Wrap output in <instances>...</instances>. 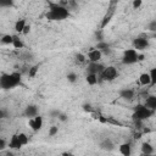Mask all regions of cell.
<instances>
[{"label":"cell","mask_w":156,"mask_h":156,"mask_svg":"<svg viewBox=\"0 0 156 156\" xmlns=\"http://www.w3.org/2000/svg\"><path fill=\"white\" fill-rule=\"evenodd\" d=\"M49 21H62L69 17L68 7L61 6L58 2H49V11L45 15Z\"/></svg>","instance_id":"6da1fadb"},{"label":"cell","mask_w":156,"mask_h":156,"mask_svg":"<svg viewBox=\"0 0 156 156\" xmlns=\"http://www.w3.org/2000/svg\"><path fill=\"white\" fill-rule=\"evenodd\" d=\"M21 84V73L12 72V73H2L0 76V88L9 90Z\"/></svg>","instance_id":"7a4b0ae2"},{"label":"cell","mask_w":156,"mask_h":156,"mask_svg":"<svg viewBox=\"0 0 156 156\" xmlns=\"http://www.w3.org/2000/svg\"><path fill=\"white\" fill-rule=\"evenodd\" d=\"M154 115H155V111L149 110V108L145 107L143 104H138V105L134 107V110H133L132 117H133L134 121H141V122H143V121H145V119L152 117Z\"/></svg>","instance_id":"3957f363"},{"label":"cell","mask_w":156,"mask_h":156,"mask_svg":"<svg viewBox=\"0 0 156 156\" xmlns=\"http://www.w3.org/2000/svg\"><path fill=\"white\" fill-rule=\"evenodd\" d=\"M99 77V82L100 80H105V82H112L118 77V71L115 66H107L104 68V71L98 76Z\"/></svg>","instance_id":"277c9868"},{"label":"cell","mask_w":156,"mask_h":156,"mask_svg":"<svg viewBox=\"0 0 156 156\" xmlns=\"http://www.w3.org/2000/svg\"><path fill=\"white\" fill-rule=\"evenodd\" d=\"M133 49L135 51H144L149 48V37L145 34H141L139 37H136L133 40Z\"/></svg>","instance_id":"5b68a950"},{"label":"cell","mask_w":156,"mask_h":156,"mask_svg":"<svg viewBox=\"0 0 156 156\" xmlns=\"http://www.w3.org/2000/svg\"><path fill=\"white\" fill-rule=\"evenodd\" d=\"M138 62V51H135L134 49H127L123 52L122 56V63L123 65H133Z\"/></svg>","instance_id":"8992f818"},{"label":"cell","mask_w":156,"mask_h":156,"mask_svg":"<svg viewBox=\"0 0 156 156\" xmlns=\"http://www.w3.org/2000/svg\"><path fill=\"white\" fill-rule=\"evenodd\" d=\"M105 66L99 63V62H89L88 67H87V74H100L104 71Z\"/></svg>","instance_id":"52a82bcc"},{"label":"cell","mask_w":156,"mask_h":156,"mask_svg":"<svg viewBox=\"0 0 156 156\" xmlns=\"http://www.w3.org/2000/svg\"><path fill=\"white\" fill-rule=\"evenodd\" d=\"M28 126L30 127V129L33 132H39L41 129V127H43V117L40 115H38L34 118H29Z\"/></svg>","instance_id":"ba28073f"},{"label":"cell","mask_w":156,"mask_h":156,"mask_svg":"<svg viewBox=\"0 0 156 156\" xmlns=\"http://www.w3.org/2000/svg\"><path fill=\"white\" fill-rule=\"evenodd\" d=\"M23 116L27 118H34L35 116H38V106L37 105H28L23 111Z\"/></svg>","instance_id":"9c48e42d"},{"label":"cell","mask_w":156,"mask_h":156,"mask_svg":"<svg viewBox=\"0 0 156 156\" xmlns=\"http://www.w3.org/2000/svg\"><path fill=\"white\" fill-rule=\"evenodd\" d=\"M119 96L126 100V101H132L134 99V90L133 89H129V88H124V89H121L119 90Z\"/></svg>","instance_id":"30bf717a"},{"label":"cell","mask_w":156,"mask_h":156,"mask_svg":"<svg viewBox=\"0 0 156 156\" xmlns=\"http://www.w3.org/2000/svg\"><path fill=\"white\" fill-rule=\"evenodd\" d=\"M101 52L98 50V49H91L89 52H88V60L89 62H99L101 60Z\"/></svg>","instance_id":"8fae6325"},{"label":"cell","mask_w":156,"mask_h":156,"mask_svg":"<svg viewBox=\"0 0 156 156\" xmlns=\"http://www.w3.org/2000/svg\"><path fill=\"white\" fill-rule=\"evenodd\" d=\"M99 146H100L101 150H105V151H112V150L115 149V144H113L112 140L108 139V138L101 140L100 144H99Z\"/></svg>","instance_id":"7c38bea8"},{"label":"cell","mask_w":156,"mask_h":156,"mask_svg":"<svg viewBox=\"0 0 156 156\" xmlns=\"http://www.w3.org/2000/svg\"><path fill=\"white\" fill-rule=\"evenodd\" d=\"M145 107H147L149 110H152V111H155L156 110V96L155 95H149V96H146V100H145V102L143 104Z\"/></svg>","instance_id":"4fadbf2b"},{"label":"cell","mask_w":156,"mask_h":156,"mask_svg":"<svg viewBox=\"0 0 156 156\" xmlns=\"http://www.w3.org/2000/svg\"><path fill=\"white\" fill-rule=\"evenodd\" d=\"M118 151L122 156H130L132 155V146H130L129 143H123V144L119 145Z\"/></svg>","instance_id":"5bb4252c"},{"label":"cell","mask_w":156,"mask_h":156,"mask_svg":"<svg viewBox=\"0 0 156 156\" xmlns=\"http://www.w3.org/2000/svg\"><path fill=\"white\" fill-rule=\"evenodd\" d=\"M112 16H113V9L111 7V9H108V11L106 12V15L104 16V18H102V21H101V24H100V29H104V28L110 23Z\"/></svg>","instance_id":"9a60e30c"},{"label":"cell","mask_w":156,"mask_h":156,"mask_svg":"<svg viewBox=\"0 0 156 156\" xmlns=\"http://www.w3.org/2000/svg\"><path fill=\"white\" fill-rule=\"evenodd\" d=\"M155 152V149L154 146L150 144V143H143L141 144V154H145V155H154Z\"/></svg>","instance_id":"2e32d148"},{"label":"cell","mask_w":156,"mask_h":156,"mask_svg":"<svg viewBox=\"0 0 156 156\" xmlns=\"http://www.w3.org/2000/svg\"><path fill=\"white\" fill-rule=\"evenodd\" d=\"M9 146L10 149H21L22 145L20 144V140H18V135L17 134H13L9 141Z\"/></svg>","instance_id":"e0dca14e"},{"label":"cell","mask_w":156,"mask_h":156,"mask_svg":"<svg viewBox=\"0 0 156 156\" xmlns=\"http://www.w3.org/2000/svg\"><path fill=\"white\" fill-rule=\"evenodd\" d=\"M139 84L143 85V87L151 85V80H150L149 73H141V74L139 76Z\"/></svg>","instance_id":"ac0fdd59"},{"label":"cell","mask_w":156,"mask_h":156,"mask_svg":"<svg viewBox=\"0 0 156 156\" xmlns=\"http://www.w3.org/2000/svg\"><path fill=\"white\" fill-rule=\"evenodd\" d=\"M26 24H27V22H26V20H24V18L17 20V21H16V23H15V30H16V32H18V33H22V32H23V29H24V27H26Z\"/></svg>","instance_id":"d6986e66"},{"label":"cell","mask_w":156,"mask_h":156,"mask_svg":"<svg viewBox=\"0 0 156 156\" xmlns=\"http://www.w3.org/2000/svg\"><path fill=\"white\" fill-rule=\"evenodd\" d=\"M12 46L15 49H22L24 46L22 39L18 37V35H12Z\"/></svg>","instance_id":"ffe728a7"},{"label":"cell","mask_w":156,"mask_h":156,"mask_svg":"<svg viewBox=\"0 0 156 156\" xmlns=\"http://www.w3.org/2000/svg\"><path fill=\"white\" fill-rule=\"evenodd\" d=\"M85 80L89 85H95L99 83V77H98V74H87Z\"/></svg>","instance_id":"44dd1931"},{"label":"cell","mask_w":156,"mask_h":156,"mask_svg":"<svg viewBox=\"0 0 156 156\" xmlns=\"http://www.w3.org/2000/svg\"><path fill=\"white\" fill-rule=\"evenodd\" d=\"M0 43L4 45H12V35L11 34H4L0 38Z\"/></svg>","instance_id":"7402d4cb"},{"label":"cell","mask_w":156,"mask_h":156,"mask_svg":"<svg viewBox=\"0 0 156 156\" xmlns=\"http://www.w3.org/2000/svg\"><path fill=\"white\" fill-rule=\"evenodd\" d=\"M17 135H18L20 144H21L22 146H24V145H27V144H28L29 138H28V135H27V134H24V133H20V134H17Z\"/></svg>","instance_id":"603a6c76"},{"label":"cell","mask_w":156,"mask_h":156,"mask_svg":"<svg viewBox=\"0 0 156 156\" xmlns=\"http://www.w3.org/2000/svg\"><path fill=\"white\" fill-rule=\"evenodd\" d=\"M95 49H98V50L101 52V51H104V50H106V49H110V44L106 43V41H100V43L96 44V48H95Z\"/></svg>","instance_id":"cb8c5ba5"},{"label":"cell","mask_w":156,"mask_h":156,"mask_svg":"<svg viewBox=\"0 0 156 156\" xmlns=\"http://www.w3.org/2000/svg\"><path fill=\"white\" fill-rule=\"evenodd\" d=\"M38 71H39V66H38V65H34V66H32V67L28 69V76H29L30 78H34V77L37 76Z\"/></svg>","instance_id":"d4e9b609"},{"label":"cell","mask_w":156,"mask_h":156,"mask_svg":"<svg viewBox=\"0 0 156 156\" xmlns=\"http://www.w3.org/2000/svg\"><path fill=\"white\" fill-rule=\"evenodd\" d=\"M95 40L98 41V43H100V41H104V30L102 29H98V30H95Z\"/></svg>","instance_id":"484cf974"},{"label":"cell","mask_w":156,"mask_h":156,"mask_svg":"<svg viewBox=\"0 0 156 156\" xmlns=\"http://www.w3.org/2000/svg\"><path fill=\"white\" fill-rule=\"evenodd\" d=\"M149 77H150V80H151V85H155V83H156V69L155 68L150 69Z\"/></svg>","instance_id":"4316f807"},{"label":"cell","mask_w":156,"mask_h":156,"mask_svg":"<svg viewBox=\"0 0 156 156\" xmlns=\"http://www.w3.org/2000/svg\"><path fill=\"white\" fill-rule=\"evenodd\" d=\"M77 79H78V76H77L74 72H69V73L67 74V80H68L69 83H76Z\"/></svg>","instance_id":"83f0119b"},{"label":"cell","mask_w":156,"mask_h":156,"mask_svg":"<svg viewBox=\"0 0 156 156\" xmlns=\"http://www.w3.org/2000/svg\"><path fill=\"white\" fill-rule=\"evenodd\" d=\"M13 6L12 0H0V7H11Z\"/></svg>","instance_id":"f1b7e54d"},{"label":"cell","mask_w":156,"mask_h":156,"mask_svg":"<svg viewBox=\"0 0 156 156\" xmlns=\"http://www.w3.org/2000/svg\"><path fill=\"white\" fill-rule=\"evenodd\" d=\"M106 123H111V124H115V126H122V123L117 119H115L113 117H106Z\"/></svg>","instance_id":"f546056e"},{"label":"cell","mask_w":156,"mask_h":156,"mask_svg":"<svg viewBox=\"0 0 156 156\" xmlns=\"http://www.w3.org/2000/svg\"><path fill=\"white\" fill-rule=\"evenodd\" d=\"M147 30H150V32H156V20H152V21L147 24Z\"/></svg>","instance_id":"4dcf8cb0"},{"label":"cell","mask_w":156,"mask_h":156,"mask_svg":"<svg viewBox=\"0 0 156 156\" xmlns=\"http://www.w3.org/2000/svg\"><path fill=\"white\" fill-rule=\"evenodd\" d=\"M57 133H58V127H56V126L50 127V129H49V136H54Z\"/></svg>","instance_id":"1f68e13d"},{"label":"cell","mask_w":156,"mask_h":156,"mask_svg":"<svg viewBox=\"0 0 156 156\" xmlns=\"http://www.w3.org/2000/svg\"><path fill=\"white\" fill-rule=\"evenodd\" d=\"M76 58H77V62H79V63H84L87 61V58H85V56L83 54H77Z\"/></svg>","instance_id":"d6a6232c"},{"label":"cell","mask_w":156,"mask_h":156,"mask_svg":"<svg viewBox=\"0 0 156 156\" xmlns=\"http://www.w3.org/2000/svg\"><path fill=\"white\" fill-rule=\"evenodd\" d=\"M83 110L85 111V112H93L94 111V108H93V106L90 105V104H83Z\"/></svg>","instance_id":"836d02e7"},{"label":"cell","mask_w":156,"mask_h":156,"mask_svg":"<svg viewBox=\"0 0 156 156\" xmlns=\"http://www.w3.org/2000/svg\"><path fill=\"white\" fill-rule=\"evenodd\" d=\"M141 5H143V1L141 0H133V2H132L133 9H139Z\"/></svg>","instance_id":"e575fe53"},{"label":"cell","mask_w":156,"mask_h":156,"mask_svg":"<svg viewBox=\"0 0 156 156\" xmlns=\"http://www.w3.org/2000/svg\"><path fill=\"white\" fill-rule=\"evenodd\" d=\"M57 118H58V121H61V122H66L67 119H68V116L66 115V113H63V112H61L58 116H57Z\"/></svg>","instance_id":"d590c367"},{"label":"cell","mask_w":156,"mask_h":156,"mask_svg":"<svg viewBox=\"0 0 156 156\" xmlns=\"http://www.w3.org/2000/svg\"><path fill=\"white\" fill-rule=\"evenodd\" d=\"M9 117V113L4 108H0V119H4V118H7Z\"/></svg>","instance_id":"8d00e7d4"},{"label":"cell","mask_w":156,"mask_h":156,"mask_svg":"<svg viewBox=\"0 0 156 156\" xmlns=\"http://www.w3.org/2000/svg\"><path fill=\"white\" fill-rule=\"evenodd\" d=\"M60 113H61V111L57 110V108H54V110L50 111V116H51V117H57Z\"/></svg>","instance_id":"74e56055"},{"label":"cell","mask_w":156,"mask_h":156,"mask_svg":"<svg viewBox=\"0 0 156 156\" xmlns=\"http://www.w3.org/2000/svg\"><path fill=\"white\" fill-rule=\"evenodd\" d=\"M6 141L2 139V138H0V151H2V150H5L6 149Z\"/></svg>","instance_id":"f35d334b"},{"label":"cell","mask_w":156,"mask_h":156,"mask_svg":"<svg viewBox=\"0 0 156 156\" xmlns=\"http://www.w3.org/2000/svg\"><path fill=\"white\" fill-rule=\"evenodd\" d=\"M29 32H30V26H29V24H26V27H24V29H23L22 33H23V34H28Z\"/></svg>","instance_id":"ab89813d"},{"label":"cell","mask_w":156,"mask_h":156,"mask_svg":"<svg viewBox=\"0 0 156 156\" xmlns=\"http://www.w3.org/2000/svg\"><path fill=\"white\" fill-rule=\"evenodd\" d=\"M144 60V55H139L138 54V61H143Z\"/></svg>","instance_id":"60d3db41"},{"label":"cell","mask_w":156,"mask_h":156,"mask_svg":"<svg viewBox=\"0 0 156 156\" xmlns=\"http://www.w3.org/2000/svg\"><path fill=\"white\" fill-rule=\"evenodd\" d=\"M139 156H155V155H145V154H140Z\"/></svg>","instance_id":"b9f144b4"},{"label":"cell","mask_w":156,"mask_h":156,"mask_svg":"<svg viewBox=\"0 0 156 156\" xmlns=\"http://www.w3.org/2000/svg\"><path fill=\"white\" fill-rule=\"evenodd\" d=\"M69 156H74V155H72V154H71V155H69Z\"/></svg>","instance_id":"7bdbcfd3"}]
</instances>
